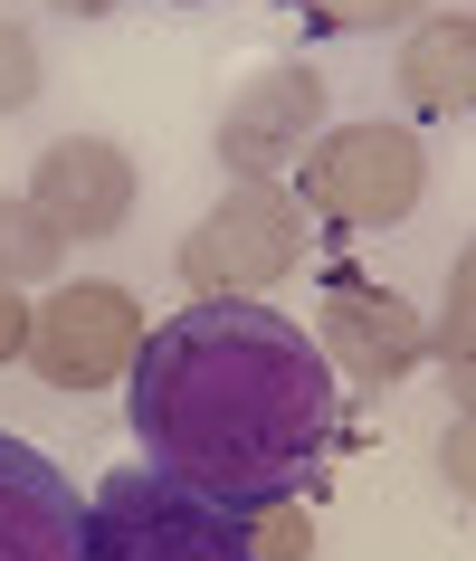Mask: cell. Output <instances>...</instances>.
Segmentation results:
<instances>
[{"instance_id":"277c9868","label":"cell","mask_w":476,"mask_h":561,"mask_svg":"<svg viewBox=\"0 0 476 561\" xmlns=\"http://www.w3.org/2000/svg\"><path fill=\"white\" fill-rule=\"evenodd\" d=\"M77 561H248V514L172 485L162 467H115L87 495Z\"/></svg>"},{"instance_id":"e0dca14e","label":"cell","mask_w":476,"mask_h":561,"mask_svg":"<svg viewBox=\"0 0 476 561\" xmlns=\"http://www.w3.org/2000/svg\"><path fill=\"white\" fill-rule=\"evenodd\" d=\"M30 353V305H20V286H0V362Z\"/></svg>"},{"instance_id":"30bf717a","label":"cell","mask_w":476,"mask_h":561,"mask_svg":"<svg viewBox=\"0 0 476 561\" xmlns=\"http://www.w3.org/2000/svg\"><path fill=\"white\" fill-rule=\"evenodd\" d=\"M390 87L429 124L476 115V10H429V20H410L400 58H390Z\"/></svg>"},{"instance_id":"9c48e42d","label":"cell","mask_w":476,"mask_h":561,"mask_svg":"<svg viewBox=\"0 0 476 561\" xmlns=\"http://www.w3.org/2000/svg\"><path fill=\"white\" fill-rule=\"evenodd\" d=\"M87 504L38 447L0 438V561H77Z\"/></svg>"},{"instance_id":"6da1fadb","label":"cell","mask_w":476,"mask_h":561,"mask_svg":"<svg viewBox=\"0 0 476 561\" xmlns=\"http://www.w3.org/2000/svg\"><path fill=\"white\" fill-rule=\"evenodd\" d=\"M134 438L172 485L258 514L305 495L333 447V371L276 305H181L134 353Z\"/></svg>"},{"instance_id":"8fae6325","label":"cell","mask_w":476,"mask_h":561,"mask_svg":"<svg viewBox=\"0 0 476 561\" xmlns=\"http://www.w3.org/2000/svg\"><path fill=\"white\" fill-rule=\"evenodd\" d=\"M67 266V229L30 191H0V286H48Z\"/></svg>"},{"instance_id":"5bb4252c","label":"cell","mask_w":476,"mask_h":561,"mask_svg":"<svg viewBox=\"0 0 476 561\" xmlns=\"http://www.w3.org/2000/svg\"><path fill=\"white\" fill-rule=\"evenodd\" d=\"M248 561H315V514L296 495H276L248 514Z\"/></svg>"},{"instance_id":"2e32d148","label":"cell","mask_w":476,"mask_h":561,"mask_svg":"<svg viewBox=\"0 0 476 561\" xmlns=\"http://www.w3.org/2000/svg\"><path fill=\"white\" fill-rule=\"evenodd\" d=\"M439 476L476 504V400H457V410H447V428H439Z\"/></svg>"},{"instance_id":"52a82bcc","label":"cell","mask_w":476,"mask_h":561,"mask_svg":"<svg viewBox=\"0 0 476 561\" xmlns=\"http://www.w3.org/2000/svg\"><path fill=\"white\" fill-rule=\"evenodd\" d=\"M315 353H325L333 381H353V390H400L429 362V314L410 296L372 286V276H333L325 305H315Z\"/></svg>"},{"instance_id":"8992f818","label":"cell","mask_w":476,"mask_h":561,"mask_svg":"<svg viewBox=\"0 0 476 561\" xmlns=\"http://www.w3.org/2000/svg\"><path fill=\"white\" fill-rule=\"evenodd\" d=\"M315 134H325V77H315L305 58H276V67H258V77L219 105L209 152H219L229 181H286Z\"/></svg>"},{"instance_id":"ac0fdd59","label":"cell","mask_w":476,"mask_h":561,"mask_svg":"<svg viewBox=\"0 0 476 561\" xmlns=\"http://www.w3.org/2000/svg\"><path fill=\"white\" fill-rule=\"evenodd\" d=\"M48 10H58V20H115L124 0H48Z\"/></svg>"},{"instance_id":"7c38bea8","label":"cell","mask_w":476,"mask_h":561,"mask_svg":"<svg viewBox=\"0 0 476 561\" xmlns=\"http://www.w3.org/2000/svg\"><path fill=\"white\" fill-rule=\"evenodd\" d=\"M429 362L447 371L457 400H476V286H447L439 324H429Z\"/></svg>"},{"instance_id":"3957f363","label":"cell","mask_w":476,"mask_h":561,"mask_svg":"<svg viewBox=\"0 0 476 561\" xmlns=\"http://www.w3.org/2000/svg\"><path fill=\"white\" fill-rule=\"evenodd\" d=\"M296 191H305V219L362 238V229H400L419 201H429V144L390 115H362V124H325L296 162Z\"/></svg>"},{"instance_id":"9a60e30c","label":"cell","mask_w":476,"mask_h":561,"mask_svg":"<svg viewBox=\"0 0 476 561\" xmlns=\"http://www.w3.org/2000/svg\"><path fill=\"white\" fill-rule=\"evenodd\" d=\"M38 87H48V58H38V38L20 20H0V115H30Z\"/></svg>"},{"instance_id":"4fadbf2b","label":"cell","mask_w":476,"mask_h":561,"mask_svg":"<svg viewBox=\"0 0 476 561\" xmlns=\"http://www.w3.org/2000/svg\"><path fill=\"white\" fill-rule=\"evenodd\" d=\"M305 30L325 38H362V30H410V20H429V0H286Z\"/></svg>"},{"instance_id":"ba28073f","label":"cell","mask_w":476,"mask_h":561,"mask_svg":"<svg viewBox=\"0 0 476 561\" xmlns=\"http://www.w3.org/2000/svg\"><path fill=\"white\" fill-rule=\"evenodd\" d=\"M134 191H144V172H134V152L105 144V134H58V144L30 162V201L67 229V248L115 238L124 219H134Z\"/></svg>"},{"instance_id":"7a4b0ae2","label":"cell","mask_w":476,"mask_h":561,"mask_svg":"<svg viewBox=\"0 0 476 561\" xmlns=\"http://www.w3.org/2000/svg\"><path fill=\"white\" fill-rule=\"evenodd\" d=\"M172 266H181V286H191V305H229V296L258 305L276 276L305 266V201L286 181H229V191L181 229Z\"/></svg>"},{"instance_id":"5b68a950","label":"cell","mask_w":476,"mask_h":561,"mask_svg":"<svg viewBox=\"0 0 476 561\" xmlns=\"http://www.w3.org/2000/svg\"><path fill=\"white\" fill-rule=\"evenodd\" d=\"M144 305L105 286V276H77V286H48V305H30V371L67 400H87V390H115L134 381V353H144Z\"/></svg>"}]
</instances>
